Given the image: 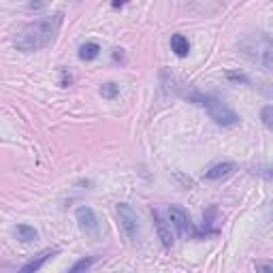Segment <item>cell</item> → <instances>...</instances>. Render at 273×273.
Returning a JSON list of instances; mask_svg holds the SVG:
<instances>
[{"mask_svg":"<svg viewBox=\"0 0 273 273\" xmlns=\"http://www.w3.org/2000/svg\"><path fill=\"white\" fill-rule=\"evenodd\" d=\"M171 50L180 56V58H184V56H188L190 52V43H188V38L184 36V34H173L171 36Z\"/></svg>","mask_w":273,"mask_h":273,"instance_id":"cell-10","label":"cell"},{"mask_svg":"<svg viewBox=\"0 0 273 273\" xmlns=\"http://www.w3.org/2000/svg\"><path fill=\"white\" fill-rule=\"evenodd\" d=\"M96 260V256H90V258H82L79 262H75L73 267H70V273H77V271H86V269H90L92 264Z\"/></svg>","mask_w":273,"mask_h":273,"instance_id":"cell-13","label":"cell"},{"mask_svg":"<svg viewBox=\"0 0 273 273\" xmlns=\"http://www.w3.org/2000/svg\"><path fill=\"white\" fill-rule=\"evenodd\" d=\"M98 54H100L98 43H84L79 47V58L82 60H94Z\"/></svg>","mask_w":273,"mask_h":273,"instance_id":"cell-11","label":"cell"},{"mask_svg":"<svg viewBox=\"0 0 273 273\" xmlns=\"http://www.w3.org/2000/svg\"><path fill=\"white\" fill-rule=\"evenodd\" d=\"M13 235L20 239V242L28 244V242H34V239L38 237V232L34 226H28V224H18V226L13 228Z\"/></svg>","mask_w":273,"mask_h":273,"instance_id":"cell-8","label":"cell"},{"mask_svg":"<svg viewBox=\"0 0 273 273\" xmlns=\"http://www.w3.org/2000/svg\"><path fill=\"white\" fill-rule=\"evenodd\" d=\"M50 4V0H30L28 2V6L32 11H38V9H43V6H47Z\"/></svg>","mask_w":273,"mask_h":273,"instance_id":"cell-16","label":"cell"},{"mask_svg":"<svg viewBox=\"0 0 273 273\" xmlns=\"http://www.w3.org/2000/svg\"><path fill=\"white\" fill-rule=\"evenodd\" d=\"M235 171H237V164L235 162H220V164H214L210 171H205L203 178L210 180V182H218V180L228 178V175H232Z\"/></svg>","mask_w":273,"mask_h":273,"instance_id":"cell-6","label":"cell"},{"mask_svg":"<svg viewBox=\"0 0 273 273\" xmlns=\"http://www.w3.org/2000/svg\"><path fill=\"white\" fill-rule=\"evenodd\" d=\"M60 26H62V15L56 13V15H47V18H41L36 22L28 24V26H24L18 36H15V47H18L20 52H38L47 47L50 43H54L56 34L60 32Z\"/></svg>","mask_w":273,"mask_h":273,"instance_id":"cell-1","label":"cell"},{"mask_svg":"<svg viewBox=\"0 0 273 273\" xmlns=\"http://www.w3.org/2000/svg\"><path fill=\"white\" fill-rule=\"evenodd\" d=\"M168 220H171V224L175 228H178V232L182 237H194L196 235V230H194V224H192L190 220V216L182 210V207L178 205H171L168 207Z\"/></svg>","mask_w":273,"mask_h":273,"instance_id":"cell-4","label":"cell"},{"mask_svg":"<svg viewBox=\"0 0 273 273\" xmlns=\"http://www.w3.org/2000/svg\"><path fill=\"white\" fill-rule=\"evenodd\" d=\"M70 84H73V77H70L66 70H62V88H68Z\"/></svg>","mask_w":273,"mask_h":273,"instance_id":"cell-17","label":"cell"},{"mask_svg":"<svg viewBox=\"0 0 273 273\" xmlns=\"http://www.w3.org/2000/svg\"><path fill=\"white\" fill-rule=\"evenodd\" d=\"M152 216H154V224H156V230H158V237L160 242H162L164 248H171L173 246V232H171V224H166L162 218H160V214L154 210L152 212Z\"/></svg>","mask_w":273,"mask_h":273,"instance_id":"cell-7","label":"cell"},{"mask_svg":"<svg viewBox=\"0 0 273 273\" xmlns=\"http://www.w3.org/2000/svg\"><path fill=\"white\" fill-rule=\"evenodd\" d=\"M260 118H262V124H264V126L273 128V105H264Z\"/></svg>","mask_w":273,"mask_h":273,"instance_id":"cell-14","label":"cell"},{"mask_svg":"<svg viewBox=\"0 0 273 273\" xmlns=\"http://www.w3.org/2000/svg\"><path fill=\"white\" fill-rule=\"evenodd\" d=\"M226 77L230 79V82H237V84H250V79H248L246 75H242V73H226Z\"/></svg>","mask_w":273,"mask_h":273,"instance_id":"cell-15","label":"cell"},{"mask_svg":"<svg viewBox=\"0 0 273 273\" xmlns=\"http://www.w3.org/2000/svg\"><path fill=\"white\" fill-rule=\"evenodd\" d=\"M190 98L194 100L196 105L205 107L207 114H210V118L214 120L216 124H220V126H235L239 122V116L235 114V111L228 109L222 100L216 98V96H210V94H205V96L203 94H192Z\"/></svg>","mask_w":273,"mask_h":273,"instance_id":"cell-2","label":"cell"},{"mask_svg":"<svg viewBox=\"0 0 273 273\" xmlns=\"http://www.w3.org/2000/svg\"><path fill=\"white\" fill-rule=\"evenodd\" d=\"M118 216H120V224L126 232V237L132 244H136L141 239V224H139V216L128 203H120L118 205Z\"/></svg>","mask_w":273,"mask_h":273,"instance_id":"cell-3","label":"cell"},{"mask_svg":"<svg viewBox=\"0 0 273 273\" xmlns=\"http://www.w3.org/2000/svg\"><path fill=\"white\" fill-rule=\"evenodd\" d=\"M100 94H102V98H116V96L120 94V86H116V84H105V86H100Z\"/></svg>","mask_w":273,"mask_h":273,"instance_id":"cell-12","label":"cell"},{"mask_svg":"<svg viewBox=\"0 0 273 273\" xmlns=\"http://www.w3.org/2000/svg\"><path fill=\"white\" fill-rule=\"evenodd\" d=\"M58 252H60V250H45V252H41V254H38V258H36V260H32V262H28V264H24L22 271H38L47 260L52 258V256H56Z\"/></svg>","mask_w":273,"mask_h":273,"instance_id":"cell-9","label":"cell"},{"mask_svg":"<svg viewBox=\"0 0 273 273\" xmlns=\"http://www.w3.org/2000/svg\"><path fill=\"white\" fill-rule=\"evenodd\" d=\"M128 2V0H111V6H114V9H120V6H124Z\"/></svg>","mask_w":273,"mask_h":273,"instance_id":"cell-18","label":"cell"},{"mask_svg":"<svg viewBox=\"0 0 273 273\" xmlns=\"http://www.w3.org/2000/svg\"><path fill=\"white\" fill-rule=\"evenodd\" d=\"M77 222H79V226H82L86 232H94L98 230V220H96V216L92 212V207H79L77 210Z\"/></svg>","mask_w":273,"mask_h":273,"instance_id":"cell-5","label":"cell"}]
</instances>
